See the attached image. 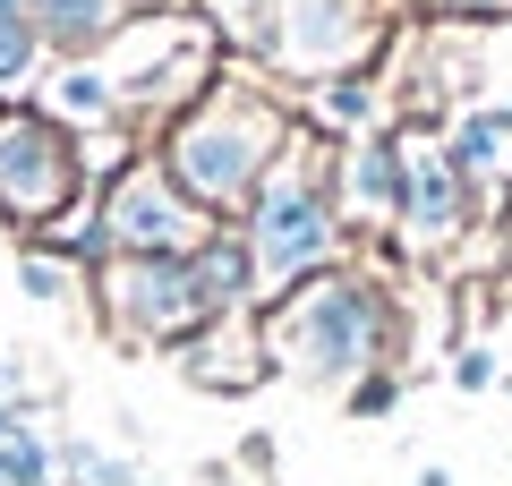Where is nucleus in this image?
Returning <instances> with one entry per match:
<instances>
[{
  "instance_id": "nucleus-22",
  "label": "nucleus",
  "mask_w": 512,
  "mask_h": 486,
  "mask_svg": "<svg viewBox=\"0 0 512 486\" xmlns=\"http://www.w3.org/2000/svg\"><path fill=\"white\" fill-rule=\"evenodd\" d=\"M453 384H461V393H487V384H495V359H487V350H461V359H453Z\"/></svg>"
},
{
  "instance_id": "nucleus-8",
  "label": "nucleus",
  "mask_w": 512,
  "mask_h": 486,
  "mask_svg": "<svg viewBox=\"0 0 512 486\" xmlns=\"http://www.w3.org/2000/svg\"><path fill=\"white\" fill-rule=\"evenodd\" d=\"M222 222L205 205H188V188L163 171V154H137L111 171L103 188V239L111 256H197Z\"/></svg>"
},
{
  "instance_id": "nucleus-7",
  "label": "nucleus",
  "mask_w": 512,
  "mask_h": 486,
  "mask_svg": "<svg viewBox=\"0 0 512 486\" xmlns=\"http://www.w3.org/2000/svg\"><path fill=\"white\" fill-rule=\"evenodd\" d=\"M94 316L120 350H180L214 324L188 256H103L94 265Z\"/></svg>"
},
{
  "instance_id": "nucleus-24",
  "label": "nucleus",
  "mask_w": 512,
  "mask_h": 486,
  "mask_svg": "<svg viewBox=\"0 0 512 486\" xmlns=\"http://www.w3.org/2000/svg\"><path fill=\"white\" fill-rule=\"evenodd\" d=\"M504 393H512V376H504Z\"/></svg>"
},
{
  "instance_id": "nucleus-15",
  "label": "nucleus",
  "mask_w": 512,
  "mask_h": 486,
  "mask_svg": "<svg viewBox=\"0 0 512 486\" xmlns=\"http://www.w3.org/2000/svg\"><path fill=\"white\" fill-rule=\"evenodd\" d=\"M444 162H453L470 188L512 180V103H470V111H453V128H444Z\"/></svg>"
},
{
  "instance_id": "nucleus-1",
  "label": "nucleus",
  "mask_w": 512,
  "mask_h": 486,
  "mask_svg": "<svg viewBox=\"0 0 512 486\" xmlns=\"http://www.w3.org/2000/svg\"><path fill=\"white\" fill-rule=\"evenodd\" d=\"M291 137L299 128H291V111H282L274 94L256 86V77L222 69L214 86L163 128L154 154H163V171L188 188V205H205L214 222H231V214L256 205V188L274 180V162L291 154Z\"/></svg>"
},
{
  "instance_id": "nucleus-3",
  "label": "nucleus",
  "mask_w": 512,
  "mask_h": 486,
  "mask_svg": "<svg viewBox=\"0 0 512 486\" xmlns=\"http://www.w3.org/2000/svg\"><path fill=\"white\" fill-rule=\"evenodd\" d=\"M239 231H248L265 299L333 273L342 265V188H333V162L316 154L308 137H291V154L274 162V180L256 188V205L239 214Z\"/></svg>"
},
{
  "instance_id": "nucleus-2",
  "label": "nucleus",
  "mask_w": 512,
  "mask_h": 486,
  "mask_svg": "<svg viewBox=\"0 0 512 486\" xmlns=\"http://www.w3.org/2000/svg\"><path fill=\"white\" fill-rule=\"evenodd\" d=\"M256 333H265L274 376L316 384V393H333V384L350 393L359 376L393 367V342H402L384 282L376 273H350V265H333V273H316V282L265 299L256 307Z\"/></svg>"
},
{
  "instance_id": "nucleus-6",
  "label": "nucleus",
  "mask_w": 512,
  "mask_h": 486,
  "mask_svg": "<svg viewBox=\"0 0 512 486\" xmlns=\"http://www.w3.org/2000/svg\"><path fill=\"white\" fill-rule=\"evenodd\" d=\"M86 137L60 128L43 103H0V222L43 239L69 205H86Z\"/></svg>"
},
{
  "instance_id": "nucleus-14",
  "label": "nucleus",
  "mask_w": 512,
  "mask_h": 486,
  "mask_svg": "<svg viewBox=\"0 0 512 486\" xmlns=\"http://www.w3.org/2000/svg\"><path fill=\"white\" fill-rule=\"evenodd\" d=\"M128 18H137V0H26V26L52 60H94Z\"/></svg>"
},
{
  "instance_id": "nucleus-19",
  "label": "nucleus",
  "mask_w": 512,
  "mask_h": 486,
  "mask_svg": "<svg viewBox=\"0 0 512 486\" xmlns=\"http://www.w3.org/2000/svg\"><path fill=\"white\" fill-rule=\"evenodd\" d=\"M60 469H69L77 486H146L128 461H111V452H94V444H60Z\"/></svg>"
},
{
  "instance_id": "nucleus-9",
  "label": "nucleus",
  "mask_w": 512,
  "mask_h": 486,
  "mask_svg": "<svg viewBox=\"0 0 512 486\" xmlns=\"http://www.w3.org/2000/svg\"><path fill=\"white\" fill-rule=\"evenodd\" d=\"M478 214V188L461 180L453 162H444V145H410V180H402V214H393V231H402L410 256H444L461 231H470Z\"/></svg>"
},
{
  "instance_id": "nucleus-5",
  "label": "nucleus",
  "mask_w": 512,
  "mask_h": 486,
  "mask_svg": "<svg viewBox=\"0 0 512 486\" xmlns=\"http://www.w3.org/2000/svg\"><path fill=\"white\" fill-rule=\"evenodd\" d=\"M384 26H393V0H256L248 43L265 52V69L325 86L384 52Z\"/></svg>"
},
{
  "instance_id": "nucleus-17",
  "label": "nucleus",
  "mask_w": 512,
  "mask_h": 486,
  "mask_svg": "<svg viewBox=\"0 0 512 486\" xmlns=\"http://www.w3.org/2000/svg\"><path fill=\"white\" fill-rule=\"evenodd\" d=\"M43 69H52V52L26 26V0H0V103H26L43 86Z\"/></svg>"
},
{
  "instance_id": "nucleus-20",
  "label": "nucleus",
  "mask_w": 512,
  "mask_h": 486,
  "mask_svg": "<svg viewBox=\"0 0 512 486\" xmlns=\"http://www.w3.org/2000/svg\"><path fill=\"white\" fill-rule=\"evenodd\" d=\"M342 401H350V418H393V410H402V376H393V367H376V376H359Z\"/></svg>"
},
{
  "instance_id": "nucleus-13",
  "label": "nucleus",
  "mask_w": 512,
  "mask_h": 486,
  "mask_svg": "<svg viewBox=\"0 0 512 486\" xmlns=\"http://www.w3.org/2000/svg\"><path fill=\"white\" fill-rule=\"evenodd\" d=\"M188 273H197V299H205V316H214V324L265 307V282H256V256H248V231H239V222H222V231L188 256Z\"/></svg>"
},
{
  "instance_id": "nucleus-4",
  "label": "nucleus",
  "mask_w": 512,
  "mask_h": 486,
  "mask_svg": "<svg viewBox=\"0 0 512 486\" xmlns=\"http://www.w3.org/2000/svg\"><path fill=\"white\" fill-rule=\"evenodd\" d=\"M94 60L111 69L128 120H163V128L222 77V69H214V35H205L188 9H146V18H128Z\"/></svg>"
},
{
  "instance_id": "nucleus-23",
  "label": "nucleus",
  "mask_w": 512,
  "mask_h": 486,
  "mask_svg": "<svg viewBox=\"0 0 512 486\" xmlns=\"http://www.w3.org/2000/svg\"><path fill=\"white\" fill-rule=\"evenodd\" d=\"M419 486H453V469H444V461H427V469H419Z\"/></svg>"
},
{
  "instance_id": "nucleus-11",
  "label": "nucleus",
  "mask_w": 512,
  "mask_h": 486,
  "mask_svg": "<svg viewBox=\"0 0 512 486\" xmlns=\"http://www.w3.org/2000/svg\"><path fill=\"white\" fill-rule=\"evenodd\" d=\"M180 376L197 384V393H248V384H265L274 359H265L256 316H222V324H205L197 342H180Z\"/></svg>"
},
{
  "instance_id": "nucleus-16",
  "label": "nucleus",
  "mask_w": 512,
  "mask_h": 486,
  "mask_svg": "<svg viewBox=\"0 0 512 486\" xmlns=\"http://www.w3.org/2000/svg\"><path fill=\"white\" fill-rule=\"evenodd\" d=\"M308 120L333 128V137H367V128H384V77L376 69H350V77H325V86H308Z\"/></svg>"
},
{
  "instance_id": "nucleus-18",
  "label": "nucleus",
  "mask_w": 512,
  "mask_h": 486,
  "mask_svg": "<svg viewBox=\"0 0 512 486\" xmlns=\"http://www.w3.org/2000/svg\"><path fill=\"white\" fill-rule=\"evenodd\" d=\"M18 290L43 307H77V290H86V265H69L60 248H43V239H26L18 248Z\"/></svg>"
},
{
  "instance_id": "nucleus-12",
  "label": "nucleus",
  "mask_w": 512,
  "mask_h": 486,
  "mask_svg": "<svg viewBox=\"0 0 512 486\" xmlns=\"http://www.w3.org/2000/svg\"><path fill=\"white\" fill-rule=\"evenodd\" d=\"M35 103L52 111L60 128H77V137L128 128V111H120V86H111V69H103V60H52V69H43V86H35Z\"/></svg>"
},
{
  "instance_id": "nucleus-21",
  "label": "nucleus",
  "mask_w": 512,
  "mask_h": 486,
  "mask_svg": "<svg viewBox=\"0 0 512 486\" xmlns=\"http://www.w3.org/2000/svg\"><path fill=\"white\" fill-rule=\"evenodd\" d=\"M410 9L453 18V26H495V18H512V0H410Z\"/></svg>"
},
{
  "instance_id": "nucleus-10",
  "label": "nucleus",
  "mask_w": 512,
  "mask_h": 486,
  "mask_svg": "<svg viewBox=\"0 0 512 486\" xmlns=\"http://www.w3.org/2000/svg\"><path fill=\"white\" fill-rule=\"evenodd\" d=\"M402 180H410V137L402 128H367V137L342 145L333 162V188H342V222H393L402 214Z\"/></svg>"
}]
</instances>
